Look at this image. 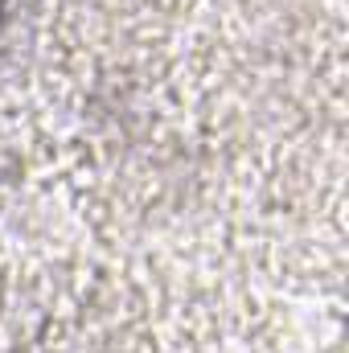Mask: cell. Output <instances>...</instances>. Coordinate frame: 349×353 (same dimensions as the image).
Returning a JSON list of instances; mask_svg holds the SVG:
<instances>
[{"mask_svg":"<svg viewBox=\"0 0 349 353\" xmlns=\"http://www.w3.org/2000/svg\"><path fill=\"white\" fill-rule=\"evenodd\" d=\"M4 4H8V0H0V17H4Z\"/></svg>","mask_w":349,"mask_h":353,"instance_id":"obj_1","label":"cell"}]
</instances>
